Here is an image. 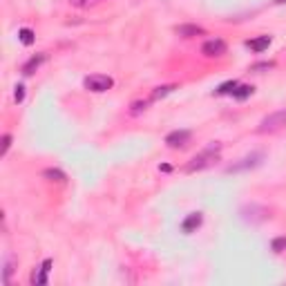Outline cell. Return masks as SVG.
<instances>
[{"label":"cell","instance_id":"obj_20","mask_svg":"<svg viewBox=\"0 0 286 286\" xmlns=\"http://www.w3.org/2000/svg\"><path fill=\"white\" fill-rule=\"evenodd\" d=\"M74 7H81V9H85V7H94V5H99V3H103V0H70Z\"/></svg>","mask_w":286,"mask_h":286},{"label":"cell","instance_id":"obj_18","mask_svg":"<svg viewBox=\"0 0 286 286\" xmlns=\"http://www.w3.org/2000/svg\"><path fill=\"white\" fill-rule=\"evenodd\" d=\"M14 264H16L14 257H7V262H5V284H9L11 273H14Z\"/></svg>","mask_w":286,"mask_h":286},{"label":"cell","instance_id":"obj_21","mask_svg":"<svg viewBox=\"0 0 286 286\" xmlns=\"http://www.w3.org/2000/svg\"><path fill=\"white\" fill-rule=\"evenodd\" d=\"M9 145H11V134H5L3 137V148H0V154H7V150H9Z\"/></svg>","mask_w":286,"mask_h":286},{"label":"cell","instance_id":"obj_1","mask_svg":"<svg viewBox=\"0 0 286 286\" xmlns=\"http://www.w3.org/2000/svg\"><path fill=\"white\" fill-rule=\"evenodd\" d=\"M219 154H221V145L219 143L208 145L206 150H201L199 154H195L193 159L188 161L186 172H199V170H206V168L215 166L217 161H219Z\"/></svg>","mask_w":286,"mask_h":286},{"label":"cell","instance_id":"obj_13","mask_svg":"<svg viewBox=\"0 0 286 286\" xmlns=\"http://www.w3.org/2000/svg\"><path fill=\"white\" fill-rule=\"evenodd\" d=\"M250 94H253V87H250V85H237V87H235V92H233V99L244 101V99H248Z\"/></svg>","mask_w":286,"mask_h":286},{"label":"cell","instance_id":"obj_14","mask_svg":"<svg viewBox=\"0 0 286 286\" xmlns=\"http://www.w3.org/2000/svg\"><path fill=\"white\" fill-rule=\"evenodd\" d=\"M237 85H239L237 81H226V83H221V85L217 87V94H219V97H224V94H233Z\"/></svg>","mask_w":286,"mask_h":286},{"label":"cell","instance_id":"obj_3","mask_svg":"<svg viewBox=\"0 0 286 286\" xmlns=\"http://www.w3.org/2000/svg\"><path fill=\"white\" fill-rule=\"evenodd\" d=\"M83 85H85V89H89V92H108V89L114 85V81H112L110 76H105V74H92V76H87L85 81H83Z\"/></svg>","mask_w":286,"mask_h":286},{"label":"cell","instance_id":"obj_22","mask_svg":"<svg viewBox=\"0 0 286 286\" xmlns=\"http://www.w3.org/2000/svg\"><path fill=\"white\" fill-rule=\"evenodd\" d=\"M22 99H25V87L18 85V87H16V92H14V101H16V103H22Z\"/></svg>","mask_w":286,"mask_h":286},{"label":"cell","instance_id":"obj_11","mask_svg":"<svg viewBox=\"0 0 286 286\" xmlns=\"http://www.w3.org/2000/svg\"><path fill=\"white\" fill-rule=\"evenodd\" d=\"M268 45H271V36H260V38H255V41H248V47L253 49L255 54H262L264 49H268Z\"/></svg>","mask_w":286,"mask_h":286},{"label":"cell","instance_id":"obj_8","mask_svg":"<svg viewBox=\"0 0 286 286\" xmlns=\"http://www.w3.org/2000/svg\"><path fill=\"white\" fill-rule=\"evenodd\" d=\"M201 224H204V215H201V212H190L186 219L181 221V231L186 233V235H190V233L197 231Z\"/></svg>","mask_w":286,"mask_h":286},{"label":"cell","instance_id":"obj_6","mask_svg":"<svg viewBox=\"0 0 286 286\" xmlns=\"http://www.w3.org/2000/svg\"><path fill=\"white\" fill-rule=\"evenodd\" d=\"M49 271H52V260H45L43 264L31 273V277H29V279H31V284H34V286H45V284H47Z\"/></svg>","mask_w":286,"mask_h":286},{"label":"cell","instance_id":"obj_23","mask_svg":"<svg viewBox=\"0 0 286 286\" xmlns=\"http://www.w3.org/2000/svg\"><path fill=\"white\" fill-rule=\"evenodd\" d=\"M271 67H273V63H257V65H253V72H266Z\"/></svg>","mask_w":286,"mask_h":286},{"label":"cell","instance_id":"obj_7","mask_svg":"<svg viewBox=\"0 0 286 286\" xmlns=\"http://www.w3.org/2000/svg\"><path fill=\"white\" fill-rule=\"evenodd\" d=\"M190 141V130H175L166 137L168 148H183Z\"/></svg>","mask_w":286,"mask_h":286},{"label":"cell","instance_id":"obj_24","mask_svg":"<svg viewBox=\"0 0 286 286\" xmlns=\"http://www.w3.org/2000/svg\"><path fill=\"white\" fill-rule=\"evenodd\" d=\"M275 3H277V5H284V3H286V0H275Z\"/></svg>","mask_w":286,"mask_h":286},{"label":"cell","instance_id":"obj_9","mask_svg":"<svg viewBox=\"0 0 286 286\" xmlns=\"http://www.w3.org/2000/svg\"><path fill=\"white\" fill-rule=\"evenodd\" d=\"M45 60H47V54H36V56H31V58L27 60L25 65H22V74H25V76H31L34 72H36L38 67L45 63Z\"/></svg>","mask_w":286,"mask_h":286},{"label":"cell","instance_id":"obj_5","mask_svg":"<svg viewBox=\"0 0 286 286\" xmlns=\"http://www.w3.org/2000/svg\"><path fill=\"white\" fill-rule=\"evenodd\" d=\"M260 161H262V154H260V152H253V154L244 156V159H239V164L228 166V168H226V172H242V170H248V168L260 166Z\"/></svg>","mask_w":286,"mask_h":286},{"label":"cell","instance_id":"obj_19","mask_svg":"<svg viewBox=\"0 0 286 286\" xmlns=\"http://www.w3.org/2000/svg\"><path fill=\"white\" fill-rule=\"evenodd\" d=\"M172 89H175V85H161V87H156L154 92H152V101L161 99V97H166V94H170Z\"/></svg>","mask_w":286,"mask_h":286},{"label":"cell","instance_id":"obj_10","mask_svg":"<svg viewBox=\"0 0 286 286\" xmlns=\"http://www.w3.org/2000/svg\"><path fill=\"white\" fill-rule=\"evenodd\" d=\"M177 34H179V36H183V38L201 36V34H204V27H199V25H179Z\"/></svg>","mask_w":286,"mask_h":286},{"label":"cell","instance_id":"obj_12","mask_svg":"<svg viewBox=\"0 0 286 286\" xmlns=\"http://www.w3.org/2000/svg\"><path fill=\"white\" fill-rule=\"evenodd\" d=\"M45 179H49V181H58V183H65L67 181V175L63 170H58V168H47V170L43 172Z\"/></svg>","mask_w":286,"mask_h":286},{"label":"cell","instance_id":"obj_16","mask_svg":"<svg viewBox=\"0 0 286 286\" xmlns=\"http://www.w3.org/2000/svg\"><path fill=\"white\" fill-rule=\"evenodd\" d=\"M18 38H20L22 45H31L34 43V31L27 29V27H22V29L18 31Z\"/></svg>","mask_w":286,"mask_h":286},{"label":"cell","instance_id":"obj_4","mask_svg":"<svg viewBox=\"0 0 286 286\" xmlns=\"http://www.w3.org/2000/svg\"><path fill=\"white\" fill-rule=\"evenodd\" d=\"M201 52H204V56H208V58H215V56H224V54H226V43H224L221 38H210V41L204 43Z\"/></svg>","mask_w":286,"mask_h":286},{"label":"cell","instance_id":"obj_15","mask_svg":"<svg viewBox=\"0 0 286 286\" xmlns=\"http://www.w3.org/2000/svg\"><path fill=\"white\" fill-rule=\"evenodd\" d=\"M271 250H273V253H282V250H286V235L273 239V242H271Z\"/></svg>","mask_w":286,"mask_h":286},{"label":"cell","instance_id":"obj_2","mask_svg":"<svg viewBox=\"0 0 286 286\" xmlns=\"http://www.w3.org/2000/svg\"><path fill=\"white\" fill-rule=\"evenodd\" d=\"M282 128H286V108L273 112V114H268L266 119H262L260 128H257V132H262V134L277 132V130H282Z\"/></svg>","mask_w":286,"mask_h":286},{"label":"cell","instance_id":"obj_17","mask_svg":"<svg viewBox=\"0 0 286 286\" xmlns=\"http://www.w3.org/2000/svg\"><path fill=\"white\" fill-rule=\"evenodd\" d=\"M145 108H148V101H134L130 105V114L137 116V114H141V112H145Z\"/></svg>","mask_w":286,"mask_h":286}]
</instances>
